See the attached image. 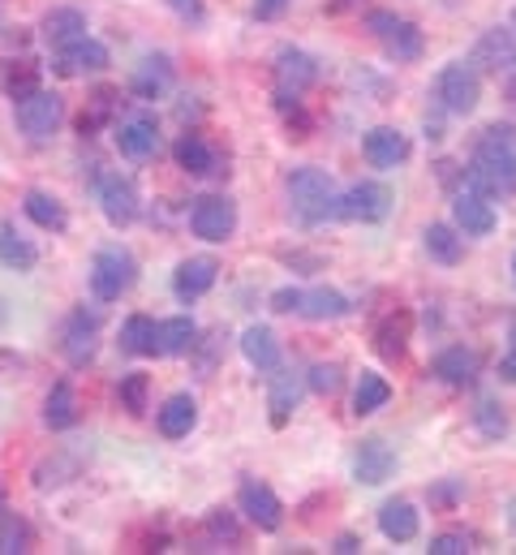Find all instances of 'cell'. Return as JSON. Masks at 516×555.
<instances>
[{"mask_svg":"<svg viewBox=\"0 0 516 555\" xmlns=\"http://www.w3.org/2000/svg\"><path fill=\"white\" fill-rule=\"evenodd\" d=\"M465 172L482 194L516 198V126H487L474 142Z\"/></svg>","mask_w":516,"mask_h":555,"instance_id":"obj_1","label":"cell"},{"mask_svg":"<svg viewBox=\"0 0 516 555\" xmlns=\"http://www.w3.org/2000/svg\"><path fill=\"white\" fill-rule=\"evenodd\" d=\"M284 190H288V211H293L297 224L319 229V224L336 220V198L340 194H336V185H332V177L323 168H314V164L293 168L288 181H284Z\"/></svg>","mask_w":516,"mask_h":555,"instance_id":"obj_2","label":"cell"},{"mask_svg":"<svg viewBox=\"0 0 516 555\" xmlns=\"http://www.w3.org/2000/svg\"><path fill=\"white\" fill-rule=\"evenodd\" d=\"M366 30L379 39V48L387 52V61H396V65L417 61V56H422V48H426V39H422L417 22L396 17V13H387V9H371V13H366Z\"/></svg>","mask_w":516,"mask_h":555,"instance_id":"obj_3","label":"cell"},{"mask_svg":"<svg viewBox=\"0 0 516 555\" xmlns=\"http://www.w3.org/2000/svg\"><path fill=\"white\" fill-rule=\"evenodd\" d=\"M435 100H439L452 117H469V113L478 108V100H482V78H478V69H474L469 61L443 65L439 78H435Z\"/></svg>","mask_w":516,"mask_h":555,"instance_id":"obj_4","label":"cell"},{"mask_svg":"<svg viewBox=\"0 0 516 555\" xmlns=\"http://www.w3.org/2000/svg\"><path fill=\"white\" fill-rule=\"evenodd\" d=\"M452 220H456V229H461L465 237H491L495 224H500L495 198L482 194V190L469 181V172H465V181L452 190Z\"/></svg>","mask_w":516,"mask_h":555,"instance_id":"obj_5","label":"cell"},{"mask_svg":"<svg viewBox=\"0 0 516 555\" xmlns=\"http://www.w3.org/2000/svg\"><path fill=\"white\" fill-rule=\"evenodd\" d=\"M138 280V259L129 255L126 246H104L91 263V293L100 301H121Z\"/></svg>","mask_w":516,"mask_h":555,"instance_id":"obj_6","label":"cell"},{"mask_svg":"<svg viewBox=\"0 0 516 555\" xmlns=\"http://www.w3.org/2000/svg\"><path fill=\"white\" fill-rule=\"evenodd\" d=\"M190 229H194V237H203V242H211V246L229 242V237L237 233V203H233L229 194H203V198H194V207H190Z\"/></svg>","mask_w":516,"mask_h":555,"instance_id":"obj_7","label":"cell"},{"mask_svg":"<svg viewBox=\"0 0 516 555\" xmlns=\"http://www.w3.org/2000/svg\"><path fill=\"white\" fill-rule=\"evenodd\" d=\"M391 211V190L384 181H358L336 198V220L349 224H384Z\"/></svg>","mask_w":516,"mask_h":555,"instance_id":"obj_8","label":"cell"},{"mask_svg":"<svg viewBox=\"0 0 516 555\" xmlns=\"http://www.w3.org/2000/svg\"><path fill=\"white\" fill-rule=\"evenodd\" d=\"M61 121H65V100L56 95V91H30L26 100H17V130L26 134V139L43 142L52 139L56 130H61Z\"/></svg>","mask_w":516,"mask_h":555,"instance_id":"obj_9","label":"cell"},{"mask_svg":"<svg viewBox=\"0 0 516 555\" xmlns=\"http://www.w3.org/2000/svg\"><path fill=\"white\" fill-rule=\"evenodd\" d=\"M95 194H100V211H104V220H108L113 229H129V224L138 220L142 198H138L133 177H126V172H104Z\"/></svg>","mask_w":516,"mask_h":555,"instance_id":"obj_10","label":"cell"},{"mask_svg":"<svg viewBox=\"0 0 516 555\" xmlns=\"http://www.w3.org/2000/svg\"><path fill=\"white\" fill-rule=\"evenodd\" d=\"M469 65H474V69H487V74H495V78L516 74V26H491V30L474 43Z\"/></svg>","mask_w":516,"mask_h":555,"instance_id":"obj_11","label":"cell"},{"mask_svg":"<svg viewBox=\"0 0 516 555\" xmlns=\"http://www.w3.org/2000/svg\"><path fill=\"white\" fill-rule=\"evenodd\" d=\"M237 513L258 526V530H280V521H284V504H280V495L267 487V482H258V478H246L242 487H237Z\"/></svg>","mask_w":516,"mask_h":555,"instance_id":"obj_12","label":"cell"},{"mask_svg":"<svg viewBox=\"0 0 516 555\" xmlns=\"http://www.w3.org/2000/svg\"><path fill=\"white\" fill-rule=\"evenodd\" d=\"M271 74H275V91L280 95H301V91H310L319 82V61L310 52H301V48H280Z\"/></svg>","mask_w":516,"mask_h":555,"instance_id":"obj_13","label":"cell"},{"mask_svg":"<svg viewBox=\"0 0 516 555\" xmlns=\"http://www.w3.org/2000/svg\"><path fill=\"white\" fill-rule=\"evenodd\" d=\"M61 78H87V74H104L108 69V48L91 35L56 48V65H52Z\"/></svg>","mask_w":516,"mask_h":555,"instance_id":"obj_14","label":"cell"},{"mask_svg":"<svg viewBox=\"0 0 516 555\" xmlns=\"http://www.w3.org/2000/svg\"><path fill=\"white\" fill-rule=\"evenodd\" d=\"M430 371H435V379H443L448 388H469V384L482 375V358H478V349H469V345H448V349L430 362Z\"/></svg>","mask_w":516,"mask_h":555,"instance_id":"obj_15","label":"cell"},{"mask_svg":"<svg viewBox=\"0 0 516 555\" xmlns=\"http://www.w3.org/2000/svg\"><path fill=\"white\" fill-rule=\"evenodd\" d=\"M117 151L133 159V164H142V159H155L159 155V126H155V117H146V113H138V117H129L117 126Z\"/></svg>","mask_w":516,"mask_h":555,"instance_id":"obj_16","label":"cell"},{"mask_svg":"<svg viewBox=\"0 0 516 555\" xmlns=\"http://www.w3.org/2000/svg\"><path fill=\"white\" fill-rule=\"evenodd\" d=\"M301 392H306V379H301L297 371H280V366H275V375H271V392H267V410H271V426H275V430L288 426V417L297 414Z\"/></svg>","mask_w":516,"mask_h":555,"instance_id":"obj_17","label":"cell"},{"mask_svg":"<svg viewBox=\"0 0 516 555\" xmlns=\"http://www.w3.org/2000/svg\"><path fill=\"white\" fill-rule=\"evenodd\" d=\"M391 474H396V452L384 439H362V448L353 452V478L366 487H384Z\"/></svg>","mask_w":516,"mask_h":555,"instance_id":"obj_18","label":"cell"},{"mask_svg":"<svg viewBox=\"0 0 516 555\" xmlns=\"http://www.w3.org/2000/svg\"><path fill=\"white\" fill-rule=\"evenodd\" d=\"M65 358H69V366H87L91 358H95V349H100V314H91L87 319V310H78L69 323H65Z\"/></svg>","mask_w":516,"mask_h":555,"instance_id":"obj_19","label":"cell"},{"mask_svg":"<svg viewBox=\"0 0 516 555\" xmlns=\"http://www.w3.org/2000/svg\"><path fill=\"white\" fill-rule=\"evenodd\" d=\"M409 139L400 134V130H391V126H375L366 139H362V155H366V164L371 168H400L404 159H409Z\"/></svg>","mask_w":516,"mask_h":555,"instance_id":"obj_20","label":"cell"},{"mask_svg":"<svg viewBox=\"0 0 516 555\" xmlns=\"http://www.w3.org/2000/svg\"><path fill=\"white\" fill-rule=\"evenodd\" d=\"M216 276H220V263L207 259V255H194V259H185V263L172 272V293H177L181 301H198L203 293H211Z\"/></svg>","mask_w":516,"mask_h":555,"instance_id":"obj_21","label":"cell"},{"mask_svg":"<svg viewBox=\"0 0 516 555\" xmlns=\"http://www.w3.org/2000/svg\"><path fill=\"white\" fill-rule=\"evenodd\" d=\"M353 306H349V297L340 293V288H327V284H319V288H301V297H297V314L301 319H310V323H327V319H345Z\"/></svg>","mask_w":516,"mask_h":555,"instance_id":"obj_22","label":"cell"},{"mask_svg":"<svg viewBox=\"0 0 516 555\" xmlns=\"http://www.w3.org/2000/svg\"><path fill=\"white\" fill-rule=\"evenodd\" d=\"M194 349H198V327H194V319L177 314V319L155 323V353H164V358H185V353H194Z\"/></svg>","mask_w":516,"mask_h":555,"instance_id":"obj_23","label":"cell"},{"mask_svg":"<svg viewBox=\"0 0 516 555\" xmlns=\"http://www.w3.org/2000/svg\"><path fill=\"white\" fill-rule=\"evenodd\" d=\"M172 155H177V164H181L190 177H211V172H220V155H216V146L203 139V134H181L177 146H172Z\"/></svg>","mask_w":516,"mask_h":555,"instance_id":"obj_24","label":"cell"},{"mask_svg":"<svg viewBox=\"0 0 516 555\" xmlns=\"http://www.w3.org/2000/svg\"><path fill=\"white\" fill-rule=\"evenodd\" d=\"M422 246H426V255H430L435 263H443V268H456V263L465 259V233H461L456 224H426Z\"/></svg>","mask_w":516,"mask_h":555,"instance_id":"obj_25","label":"cell"},{"mask_svg":"<svg viewBox=\"0 0 516 555\" xmlns=\"http://www.w3.org/2000/svg\"><path fill=\"white\" fill-rule=\"evenodd\" d=\"M379 530L391 543H413L417 530H422V513L409 500H387L384 508H379Z\"/></svg>","mask_w":516,"mask_h":555,"instance_id":"obj_26","label":"cell"},{"mask_svg":"<svg viewBox=\"0 0 516 555\" xmlns=\"http://www.w3.org/2000/svg\"><path fill=\"white\" fill-rule=\"evenodd\" d=\"M409 336H413V314L409 310H391L384 323L375 327V349L387 362H400L404 349H409Z\"/></svg>","mask_w":516,"mask_h":555,"instance_id":"obj_27","label":"cell"},{"mask_svg":"<svg viewBox=\"0 0 516 555\" xmlns=\"http://www.w3.org/2000/svg\"><path fill=\"white\" fill-rule=\"evenodd\" d=\"M155 422H159V435L164 439H185L198 426V401L185 397V392H177V397L164 401V410L155 414Z\"/></svg>","mask_w":516,"mask_h":555,"instance_id":"obj_28","label":"cell"},{"mask_svg":"<svg viewBox=\"0 0 516 555\" xmlns=\"http://www.w3.org/2000/svg\"><path fill=\"white\" fill-rule=\"evenodd\" d=\"M133 95L142 100H159L168 87H172V61L159 52V56H142V65L133 69Z\"/></svg>","mask_w":516,"mask_h":555,"instance_id":"obj_29","label":"cell"},{"mask_svg":"<svg viewBox=\"0 0 516 555\" xmlns=\"http://www.w3.org/2000/svg\"><path fill=\"white\" fill-rule=\"evenodd\" d=\"M242 353H246V362H250L255 371H275V366H280V340H275V332L262 327V323L242 332Z\"/></svg>","mask_w":516,"mask_h":555,"instance_id":"obj_30","label":"cell"},{"mask_svg":"<svg viewBox=\"0 0 516 555\" xmlns=\"http://www.w3.org/2000/svg\"><path fill=\"white\" fill-rule=\"evenodd\" d=\"M39 30H43V39H48L52 52H56V48H65V43H74V39L87 35V17H82V9H52Z\"/></svg>","mask_w":516,"mask_h":555,"instance_id":"obj_31","label":"cell"},{"mask_svg":"<svg viewBox=\"0 0 516 555\" xmlns=\"http://www.w3.org/2000/svg\"><path fill=\"white\" fill-rule=\"evenodd\" d=\"M22 207H26V216H30L43 233H65V229H69V211L61 207V198H52V194H43V190H30Z\"/></svg>","mask_w":516,"mask_h":555,"instance_id":"obj_32","label":"cell"},{"mask_svg":"<svg viewBox=\"0 0 516 555\" xmlns=\"http://www.w3.org/2000/svg\"><path fill=\"white\" fill-rule=\"evenodd\" d=\"M0 263H4L9 272H30V268L39 263V250H35L9 220L0 224Z\"/></svg>","mask_w":516,"mask_h":555,"instance_id":"obj_33","label":"cell"},{"mask_svg":"<svg viewBox=\"0 0 516 555\" xmlns=\"http://www.w3.org/2000/svg\"><path fill=\"white\" fill-rule=\"evenodd\" d=\"M387 401H391V384H387L384 375H375V371H362V379L353 388V414L358 417L379 414Z\"/></svg>","mask_w":516,"mask_h":555,"instance_id":"obj_34","label":"cell"},{"mask_svg":"<svg viewBox=\"0 0 516 555\" xmlns=\"http://www.w3.org/2000/svg\"><path fill=\"white\" fill-rule=\"evenodd\" d=\"M43 422L52 426V430H69L74 422H78V397H74V388L61 379V384H52V392H48V401H43Z\"/></svg>","mask_w":516,"mask_h":555,"instance_id":"obj_35","label":"cell"},{"mask_svg":"<svg viewBox=\"0 0 516 555\" xmlns=\"http://www.w3.org/2000/svg\"><path fill=\"white\" fill-rule=\"evenodd\" d=\"M121 349L133 358H155V319L129 314L126 327H121Z\"/></svg>","mask_w":516,"mask_h":555,"instance_id":"obj_36","label":"cell"},{"mask_svg":"<svg viewBox=\"0 0 516 555\" xmlns=\"http://www.w3.org/2000/svg\"><path fill=\"white\" fill-rule=\"evenodd\" d=\"M4 91H9V100L17 104V100H26L30 91H39V69L30 65V61H9L4 65Z\"/></svg>","mask_w":516,"mask_h":555,"instance_id":"obj_37","label":"cell"},{"mask_svg":"<svg viewBox=\"0 0 516 555\" xmlns=\"http://www.w3.org/2000/svg\"><path fill=\"white\" fill-rule=\"evenodd\" d=\"M117 401H121V410L126 414H146V401H151V379L142 375V371H129L126 379L117 384Z\"/></svg>","mask_w":516,"mask_h":555,"instance_id":"obj_38","label":"cell"},{"mask_svg":"<svg viewBox=\"0 0 516 555\" xmlns=\"http://www.w3.org/2000/svg\"><path fill=\"white\" fill-rule=\"evenodd\" d=\"M474 426H478L487 439H504V435H508V414H504V405H500L495 397H482V401L474 405Z\"/></svg>","mask_w":516,"mask_h":555,"instance_id":"obj_39","label":"cell"},{"mask_svg":"<svg viewBox=\"0 0 516 555\" xmlns=\"http://www.w3.org/2000/svg\"><path fill=\"white\" fill-rule=\"evenodd\" d=\"M340 384H345V371H340L336 362H319V366L306 371V388L319 392V397H336Z\"/></svg>","mask_w":516,"mask_h":555,"instance_id":"obj_40","label":"cell"},{"mask_svg":"<svg viewBox=\"0 0 516 555\" xmlns=\"http://www.w3.org/2000/svg\"><path fill=\"white\" fill-rule=\"evenodd\" d=\"M30 552V526L17 521V517H4L0 521V555H22Z\"/></svg>","mask_w":516,"mask_h":555,"instance_id":"obj_41","label":"cell"},{"mask_svg":"<svg viewBox=\"0 0 516 555\" xmlns=\"http://www.w3.org/2000/svg\"><path fill=\"white\" fill-rule=\"evenodd\" d=\"M207 530H211V539H216V543H229V547H237V543H242L237 517H233V513H224V508H216V513L207 517Z\"/></svg>","mask_w":516,"mask_h":555,"instance_id":"obj_42","label":"cell"},{"mask_svg":"<svg viewBox=\"0 0 516 555\" xmlns=\"http://www.w3.org/2000/svg\"><path fill=\"white\" fill-rule=\"evenodd\" d=\"M461 500H465V482H461V478H443L439 487H430V508L452 513Z\"/></svg>","mask_w":516,"mask_h":555,"instance_id":"obj_43","label":"cell"},{"mask_svg":"<svg viewBox=\"0 0 516 555\" xmlns=\"http://www.w3.org/2000/svg\"><path fill=\"white\" fill-rule=\"evenodd\" d=\"M469 552H474V543L461 530H448V534H435L430 539V555H469Z\"/></svg>","mask_w":516,"mask_h":555,"instance_id":"obj_44","label":"cell"},{"mask_svg":"<svg viewBox=\"0 0 516 555\" xmlns=\"http://www.w3.org/2000/svg\"><path fill=\"white\" fill-rule=\"evenodd\" d=\"M297 297H301V288H275L271 293V310L275 314H297Z\"/></svg>","mask_w":516,"mask_h":555,"instance_id":"obj_45","label":"cell"},{"mask_svg":"<svg viewBox=\"0 0 516 555\" xmlns=\"http://www.w3.org/2000/svg\"><path fill=\"white\" fill-rule=\"evenodd\" d=\"M284 9H288V0H255L258 22H275V17H284Z\"/></svg>","mask_w":516,"mask_h":555,"instance_id":"obj_46","label":"cell"},{"mask_svg":"<svg viewBox=\"0 0 516 555\" xmlns=\"http://www.w3.org/2000/svg\"><path fill=\"white\" fill-rule=\"evenodd\" d=\"M500 375H504L508 384H516V323H513V345H508V358L500 362Z\"/></svg>","mask_w":516,"mask_h":555,"instance_id":"obj_47","label":"cell"},{"mask_svg":"<svg viewBox=\"0 0 516 555\" xmlns=\"http://www.w3.org/2000/svg\"><path fill=\"white\" fill-rule=\"evenodd\" d=\"M168 4H172L181 17H194V22L203 17V0H168Z\"/></svg>","mask_w":516,"mask_h":555,"instance_id":"obj_48","label":"cell"},{"mask_svg":"<svg viewBox=\"0 0 516 555\" xmlns=\"http://www.w3.org/2000/svg\"><path fill=\"white\" fill-rule=\"evenodd\" d=\"M336 552H340V555L362 552V539H358V534H340V539H336Z\"/></svg>","mask_w":516,"mask_h":555,"instance_id":"obj_49","label":"cell"},{"mask_svg":"<svg viewBox=\"0 0 516 555\" xmlns=\"http://www.w3.org/2000/svg\"><path fill=\"white\" fill-rule=\"evenodd\" d=\"M362 4H366V0H336V4H332V13H345V9H362Z\"/></svg>","mask_w":516,"mask_h":555,"instance_id":"obj_50","label":"cell"},{"mask_svg":"<svg viewBox=\"0 0 516 555\" xmlns=\"http://www.w3.org/2000/svg\"><path fill=\"white\" fill-rule=\"evenodd\" d=\"M513 280H516V255H513Z\"/></svg>","mask_w":516,"mask_h":555,"instance_id":"obj_51","label":"cell"}]
</instances>
